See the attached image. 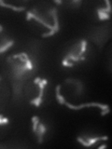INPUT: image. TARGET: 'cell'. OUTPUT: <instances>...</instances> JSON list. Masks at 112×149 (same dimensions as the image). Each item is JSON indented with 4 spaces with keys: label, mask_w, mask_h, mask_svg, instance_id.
Instances as JSON below:
<instances>
[{
    "label": "cell",
    "mask_w": 112,
    "mask_h": 149,
    "mask_svg": "<svg viewBox=\"0 0 112 149\" xmlns=\"http://www.w3.org/2000/svg\"><path fill=\"white\" fill-rule=\"evenodd\" d=\"M7 63L10 67L11 77L14 81L21 82L31 77V72L34 70V64L25 52L9 56L7 58Z\"/></svg>",
    "instance_id": "1"
},
{
    "label": "cell",
    "mask_w": 112,
    "mask_h": 149,
    "mask_svg": "<svg viewBox=\"0 0 112 149\" xmlns=\"http://www.w3.org/2000/svg\"><path fill=\"white\" fill-rule=\"evenodd\" d=\"M86 47L87 41L85 39H82L78 43L75 44L64 57L62 64L65 67H73L76 63L79 62V61H84L85 57L83 56V54L86 51Z\"/></svg>",
    "instance_id": "2"
},
{
    "label": "cell",
    "mask_w": 112,
    "mask_h": 149,
    "mask_svg": "<svg viewBox=\"0 0 112 149\" xmlns=\"http://www.w3.org/2000/svg\"><path fill=\"white\" fill-rule=\"evenodd\" d=\"M47 83H48L47 79H41L40 77H36L35 78L34 84H35V85H37V87H38L39 93L36 98H34V99L30 101V104L36 105V107L40 106V104L42 102V97H43V94H44V87L47 85Z\"/></svg>",
    "instance_id": "3"
},
{
    "label": "cell",
    "mask_w": 112,
    "mask_h": 149,
    "mask_svg": "<svg viewBox=\"0 0 112 149\" xmlns=\"http://www.w3.org/2000/svg\"><path fill=\"white\" fill-rule=\"evenodd\" d=\"M64 104L67 107H69L70 109H74V110H79L81 108H85V107H92V106H95V107H100L102 109V113L101 116H105L109 112V108L107 104H98V102H91V104H78V105H74L71 104L68 102H65Z\"/></svg>",
    "instance_id": "4"
},
{
    "label": "cell",
    "mask_w": 112,
    "mask_h": 149,
    "mask_svg": "<svg viewBox=\"0 0 112 149\" xmlns=\"http://www.w3.org/2000/svg\"><path fill=\"white\" fill-rule=\"evenodd\" d=\"M108 139L107 136H103V137H94V138H81L78 137V141L79 143H81L84 146H92L93 143H95L98 141H106Z\"/></svg>",
    "instance_id": "5"
},
{
    "label": "cell",
    "mask_w": 112,
    "mask_h": 149,
    "mask_svg": "<svg viewBox=\"0 0 112 149\" xmlns=\"http://www.w3.org/2000/svg\"><path fill=\"white\" fill-rule=\"evenodd\" d=\"M47 130L46 126H44L42 123H38L36 127V132H34L36 135V138H37V143H43V136Z\"/></svg>",
    "instance_id": "6"
},
{
    "label": "cell",
    "mask_w": 112,
    "mask_h": 149,
    "mask_svg": "<svg viewBox=\"0 0 112 149\" xmlns=\"http://www.w3.org/2000/svg\"><path fill=\"white\" fill-rule=\"evenodd\" d=\"M0 6L5 7V8H11L12 10L14 11H23L25 9V8L23 7H16V6H12V5H9V4H6L3 1H0Z\"/></svg>",
    "instance_id": "7"
},
{
    "label": "cell",
    "mask_w": 112,
    "mask_h": 149,
    "mask_svg": "<svg viewBox=\"0 0 112 149\" xmlns=\"http://www.w3.org/2000/svg\"><path fill=\"white\" fill-rule=\"evenodd\" d=\"M60 90H61V86L60 85L56 86V98H57V101H58V102L60 104H64L65 100H64V98L61 95Z\"/></svg>",
    "instance_id": "8"
},
{
    "label": "cell",
    "mask_w": 112,
    "mask_h": 149,
    "mask_svg": "<svg viewBox=\"0 0 112 149\" xmlns=\"http://www.w3.org/2000/svg\"><path fill=\"white\" fill-rule=\"evenodd\" d=\"M9 122L8 118H3L2 115H0V125H6Z\"/></svg>",
    "instance_id": "9"
},
{
    "label": "cell",
    "mask_w": 112,
    "mask_h": 149,
    "mask_svg": "<svg viewBox=\"0 0 112 149\" xmlns=\"http://www.w3.org/2000/svg\"><path fill=\"white\" fill-rule=\"evenodd\" d=\"M3 31V26L1 25V24H0V33H1Z\"/></svg>",
    "instance_id": "10"
},
{
    "label": "cell",
    "mask_w": 112,
    "mask_h": 149,
    "mask_svg": "<svg viewBox=\"0 0 112 149\" xmlns=\"http://www.w3.org/2000/svg\"><path fill=\"white\" fill-rule=\"evenodd\" d=\"M56 4H62V1H55Z\"/></svg>",
    "instance_id": "11"
},
{
    "label": "cell",
    "mask_w": 112,
    "mask_h": 149,
    "mask_svg": "<svg viewBox=\"0 0 112 149\" xmlns=\"http://www.w3.org/2000/svg\"><path fill=\"white\" fill-rule=\"evenodd\" d=\"M106 146H100L99 148H106Z\"/></svg>",
    "instance_id": "12"
},
{
    "label": "cell",
    "mask_w": 112,
    "mask_h": 149,
    "mask_svg": "<svg viewBox=\"0 0 112 149\" xmlns=\"http://www.w3.org/2000/svg\"><path fill=\"white\" fill-rule=\"evenodd\" d=\"M0 80H1V77H0Z\"/></svg>",
    "instance_id": "13"
}]
</instances>
